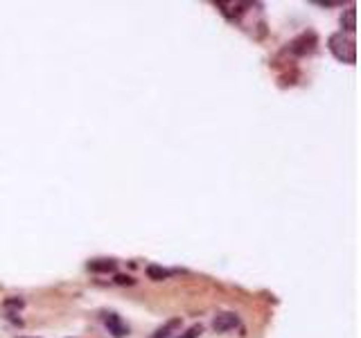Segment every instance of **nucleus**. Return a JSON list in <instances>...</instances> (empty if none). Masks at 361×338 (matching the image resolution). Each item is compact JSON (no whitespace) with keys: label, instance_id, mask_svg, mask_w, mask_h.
<instances>
[{"label":"nucleus","instance_id":"9","mask_svg":"<svg viewBox=\"0 0 361 338\" xmlns=\"http://www.w3.org/2000/svg\"><path fill=\"white\" fill-rule=\"evenodd\" d=\"M115 282H118V284H133V279L129 277V275H118V277H115Z\"/></svg>","mask_w":361,"mask_h":338},{"label":"nucleus","instance_id":"7","mask_svg":"<svg viewBox=\"0 0 361 338\" xmlns=\"http://www.w3.org/2000/svg\"><path fill=\"white\" fill-rule=\"evenodd\" d=\"M179 322H181V320H172V322H167V325L163 327V329H158V331H156V336H153V338H167V336H170V329H174V327L179 325Z\"/></svg>","mask_w":361,"mask_h":338},{"label":"nucleus","instance_id":"6","mask_svg":"<svg viewBox=\"0 0 361 338\" xmlns=\"http://www.w3.org/2000/svg\"><path fill=\"white\" fill-rule=\"evenodd\" d=\"M147 275L151 279H165L167 275H170V270H165V268H161V266H149L147 268Z\"/></svg>","mask_w":361,"mask_h":338},{"label":"nucleus","instance_id":"1","mask_svg":"<svg viewBox=\"0 0 361 338\" xmlns=\"http://www.w3.org/2000/svg\"><path fill=\"white\" fill-rule=\"evenodd\" d=\"M327 45H330L332 54L339 61H343V64H354L357 61V45H354V41L350 36H343V32L332 34Z\"/></svg>","mask_w":361,"mask_h":338},{"label":"nucleus","instance_id":"10","mask_svg":"<svg viewBox=\"0 0 361 338\" xmlns=\"http://www.w3.org/2000/svg\"><path fill=\"white\" fill-rule=\"evenodd\" d=\"M21 338H23V336H21Z\"/></svg>","mask_w":361,"mask_h":338},{"label":"nucleus","instance_id":"2","mask_svg":"<svg viewBox=\"0 0 361 338\" xmlns=\"http://www.w3.org/2000/svg\"><path fill=\"white\" fill-rule=\"evenodd\" d=\"M104 325L109 327V331L115 338H124V336L129 334V327L124 325L122 318H120L118 313H107V316H104Z\"/></svg>","mask_w":361,"mask_h":338},{"label":"nucleus","instance_id":"8","mask_svg":"<svg viewBox=\"0 0 361 338\" xmlns=\"http://www.w3.org/2000/svg\"><path fill=\"white\" fill-rule=\"evenodd\" d=\"M201 334V327H192V329H187L183 336H176V338H196Z\"/></svg>","mask_w":361,"mask_h":338},{"label":"nucleus","instance_id":"3","mask_svg":"<svg viewBox=\"0 0 361 338\" xmlns=\"http://www.w3.org/2000/svg\"><path fill=\"white\" fill-rule=\"evenodd\" d=\"M237 316L235 313H219V316L215 318V322H213V327H215V331H230V329H235L237 327Z\"/></svg>","mask_w":361,"mask_h":338},{"label":"nucleus","instance_id":"4","mask_svg":"<svg viewBox=\"0 0 361 338\" xmlns=\"http://www.w3.org/2000/svg\"><path fill=\"white\" fill-rule=\"evenodd\" d=\"M341 25H343L348 32H354V30H357V9L350 7L348 12L343 14V18H341Z\"/></svg>","mask_w":361,"mask_h":338},{"label":"nucleus","instance_id":"5","mask_svg":"<svg viewBox=\"0 0 361 338\" xmlns=\"http://www.w3.org/2000/svg\"><path fill=\"white\" fill-rule=\"evenodd\" d=\"M88 268L95 270V273H109V270H115V262H111V259H99V262H90Z\"/></svg>","mask_w":361,"mask_h":338}]
</instances>
